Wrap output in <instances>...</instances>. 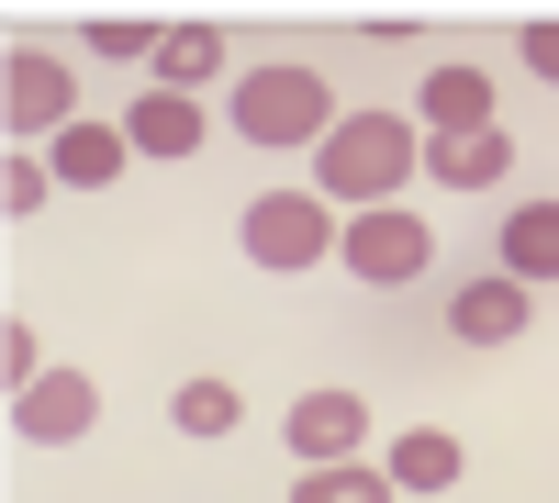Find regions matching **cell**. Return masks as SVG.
Segmentation results:
<instances>
[{"label": "cell", "instance_id": "4", "mask_svg": "<svg viewBox=\"0 0 559 503\" xmlns=\"http://www.w3.org/2000/svg\"><path fill=\"white\" fill-rule=\"evenodd\" d=\"M336 258L358 268L369 291H403V280H426V258H437V236H426V224H414L403 202H381V213H358L347 236H336Z\"/></svg>", "mask_w": 559, "mask_h": 503}, {"label": "cell", "instance_id": "3", "mask_svg": "<svg viewBox=\"0 0 559 503\" xmlns=\"http://www.w3.org/2000/svg\"><path fill=\"white\" fill-rule=\"evenodd\" d=\"M347 224L324 213V191H258L247 202V258L258 268H313V258H336Z\"/></svg>", "mask_w": 559, "mask_h": 503}, {"label": "cell", "instance_id": "14", "mask_svg": "<svg viewBox=\"0 0 559 503\" xmlns=\"http://www.w3.org/2000/svg\"><path fill=\"white\" fill-rule=\"evenodd\" d=\"M213 68H224V34H213V23H168V45H157V89H179V101H191Z\"/></svg>", "mask_w": 559, "mask_h": 503}, {"label": "cell", "instance_id": "21", "mask_svg": "<svg viewBox=\"0 0 559 503\" xmlns=\"http://www.w3.org/2000/svg\"><path fill=\"white\" fill-rule=\"evenodd\" d=\"M526 68H537V79H559V23H526Z\"/></svg>", "mask_w": 559, "mask_h": 503}, {"label": "cell", "instance_id": "1", "mask_svg": "<svg viewBox=\"0 0 559 503\" xmlns=\"http://www.w3.org/2000/svg\"><path fill=\"white\" fill-rule=\"evenodd\" d=\"M426 157L414 134L392 123V112H347L336 134L313 146V179H324V202H347V213H381L392 191H403V168Z\"/></svg>", "mask_w": 559, "mask_h": 503}, {"label": "cell", "instance_id": "7", "mask_svg": "<svg viewBox=\"0 0 559 503\" xmlns=\"http://www.w3.org/2000/svg\"><path fill=\"white\" fill-rule=\"evenodd\" d=\"M448 325L471 336V347H515V336H526V280H503V268H492V280H459Z\"/></svg>", "mask_w": 559, "mask_h": 503}, {"label": "cell", "instance_id": "10", "mask_svg": "<svg viewBox=\"0 0 559 503\" xmlns=\"http://www.w3.org/2000/svg\"><path fill=\"white\" fill-rule=\"evenodd\" d=\"M123 157H134V134H123V123H68V134H57V157H45V168H57L68 191H102V179H112Z\"/></svg>", "mask_w": 559, "mask_h": 503}, {"label": "cell", "instance_id": "16", "mask_svg": "<svg viewBox=\"0 0 559 503\" xmlns=\"http://www.w3.org/2000/svg\"><path fill=\"white\" fill-rule=\"evenodd\" d=\"M292 503H392V470H369V459H336V470H302Z\"/></svg>", "mask_w": 559, "mask_h": 503}, {"label": "cell", "instance_id": "5", "mask_svg": "<svg viewBox=\"0 0 559 503\" xmlns=\"http://www.w3.org/2000/svg\"><path fill=\"white\" fill-rule=\"evenodd\" d=\"M358 436H369V403H358V392H302V403H292V459H302V470L358 459Z\"/></svg>", "mask_w": 559, "mask_h": 503}, {"label": "cell", "instance_id": "15", "mask_svg": "<svg viewBox=\"0 0 559 503\" xmlns=\"http://www.w3.org/2000/svg\"><path fill=\"white\" fill-rule=\"evenodd\" d=\"M448 481H459V436H437V426L392 436V492H448Z\"/></svg>", "mask_w": 559, "mask_h": 503}, {"label": "cell", "instance_id": "13", "mask_svg": "<svg viewBox=\"0 0 559 503\" xmlns=\"http://www.w3.org/2000/svg\"><path fill=\"white\" fill-rule=\"evenodd\" d=\"M503 157H515L503 134H437V146H426V168L448 179V191H492V179H503Z\"/></svg>", "mask_w": 559, "mask_h": 503}, {"label": "cell", "instance_id": "6", "mask_svg": "<svg viewBox=\"0 0 559 503\" xmlns=\"http://www.w3.org/2000/svg\"><path fill=\"white\" fill-rule=\"evenodd\" d=\"M90 415H102V392H90L79 370H45L34 392H12V426H23L34 447H68V436H90Z\"/></svg>", "mask_w": 559, "mask_h": 503}, {"label": "cell", "instance_id": "9", "mask_svg": "<svg viewBox=\"0 0 559 503\" xmlns=\"http://www.w3.org/2000/svg\"><path fill=\"white\" fill-rule=\"evenodd\" d=\"M123 134H134V157H191V146H202V101H179V89H146V101L123 112Z\"/></svg>", "mask_w": 559, "mask_h": 503}, {"label": "cell", "instance_id": "2", "mask_svg": "<svg viewBox=\"0 0 559 503\" xmlns=\"http://www.w3.org/2000/svg\"><path fill=\"white\" fill-rule=\"evenodd\" d=\"M236 134L247 146H324V134H336V101H324L313 68H247L236 79Z\"/></svg>", "mask_w": 559, "mask_h": 503}, {"label": "cell", "instance_id": "19", "mask_svg": "<svg viewBox=\"0 0 559 503\" xmlns=\"http://www.w3.org/2000/svg\"><path fill=\"white\" fill-rule=\"evenodd\" d=\"M45 191H57V168H45V157H12V168H0V202H12V224H23Z\"/></svg>", "mask_w": 559, "mask_h": 503}, {"label": "cell", "instance_id": "17", "mask_svg": "<svg viewBox=\"0 0 559 503\" xmlns=\"http://www.w3.org/2000/svg\"><path fill=\"white\" fill-rule=\"evenodd\" d=\"M168 415H179V436H224V426H236V392H224V381H179Z\"/></svg>", "mask_w": 559, "mask_h": 503}, {"label": "cell", "instance_id": "20", "mask_svg": "<svg viewBox=\"0 0 559 503\" xmlns=\"http://www.w3.org/2000/svg\"><path fill=\"white\" fill-rule=\"evenodd\" d=\"M0 381H12V392H34V381H45V347H34V325H12V336H0Z\"/></svg>", "mask_w": 559, "mask_h": 503}, {"label": "cell", "instance_id": "8", "mask_svg": "<svg viewBox=\"0 0 559 503\" xmlns=\"http://www.w3.org/2000/svg\"><path fill=\"white\" fill-rule=\"evenodd\" d=\"M0 112H12V134H68V68L57 57H12Z\"/></svg>", "mask_w": 559, "mask_h": 503}, {"label": "cell", "instance_id": "12", "mask_svg": "<svg viewBox=\"0 0 559 503\" xmlns=\"http://www.w3.org/2000/svg\"><path fill=\"white\" fill-rule=\"evenodd\" d=\"M426 123L437 134H492V79L481 68H437L426 79Z\"/></svg>", "mask_w": 559, "mask_h": 503}, {"label": "cell", "instance_id": "18", "mask_svg": "<svg viewBox=\"0 0 559 503\" xmlns=\"http://www.w3.org/2000/svg\"><path fill=\"white\" fill-rule=\"evenodd\" d=\"M79 45H102V57H157V45H168V34H157L146 12H102V23H90Z\"/></svg>", "mask_w": 559, "mask_h": 503}, {"label": "cell", "instance_id": "11", "mask_svg": "<svg viewBox=\"0 0 559 503\" xmlns=\"http://www.w3.org/2000/svg\"><path fill=\"white\" fill-rule=\"evenodd\" d=\"M503 280H559V202H526L515 224H503Z\"/></svg>", "mask_w": 559, "mask_h": 503}]
</instances>
